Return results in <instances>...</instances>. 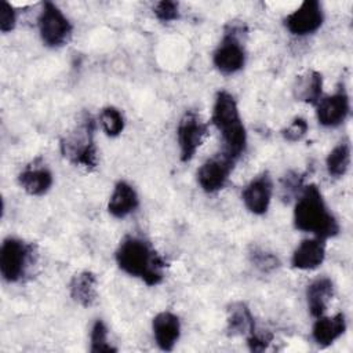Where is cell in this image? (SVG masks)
I'll return each instance as SVG.
<instances>
[{"instance_id": "9", "label": "cell", "mask_w": 353, "mask_h": 353, "mask_svg": "<svg viewBox=\"0 0 353 353\" xmlns=\"http://www.w3.org/2000/svg\"><path fill=\"white\" fill-rule=\"evenodd\" d=\"M324 21L321 4L317 0L303 1L295 11L285 17L284 25L295 36H306L316 32Z\"/></svg>"}, {"instance_id": "28", "label": "cell", "mask_w": 353, "mask_h": 353, "mask_svg": "<svg viewBox=\"0 0 353 353\" xmlns=\"http://www.w3.org/2000/svg\"><path fill=\"white\" fill-rule=\"evenodd\" d=\"M154 15L161 22L175 21L179 17V4L176 1H171V0L159 1L154 6Z\"/></svg>"}, {"instance_id": "16", "label": "cell", "mask_w": 353, "mask_h": 353, "mask_svg": "<svg viewBox=\"0 0 353 353\" xmlns=\"http://www.w3.org/2000/svg\"><path fill=\"white\" fill-rule=\"evenodd\" d=\"M139 204L135 189L125 181L116 183L108 203V211L114 218H124L134 212Z\"/></svg>"}, {"instance_id": "14", "label": "cell", "mask_w": 353, "mask_h": 353, "mask_svg": "<svg viewBox=\"0 0 353 353\" xmlns=\"http://www.w3.org/2000/svg\"><path fill=\"white\" fill-rule=\"evenodd\" d=\"M325 258V243L323 239L313 237L299 243L295 248L291 263L301 270H312L319 268Z\"/></svg>"}, {"instance_id": "30", "label": "cell", "mask_w": 353, "mask_h": 353, "mask_svg": "<svg viewBox=\"0 0 353 353\" xmlns=\"http://www.w3.org/2000/svg\"><path fill=\"white\" fill-rule=\"evenodd\" d=\"M272 339H273V335L270 332H259L255 328L247 336V343H248L250 350H252V352H262V350H265L269 346Z\"/></svg>"}, {"instance_id": "23", "label": "cell", "mask_w": 353, "mask_h": 353, "mask_svg": "<svg viewBox=\"0 0 353 353\" xmlns=\"http://www.w3.org/2000/svg\"><path fill=\"white\" fill-rule=\"evenodd\" d=\"M99 121L108 137H117L124 130V117L114 106H106L101 110Z\"/></svg>"}, {"instance_id": "25", "label": "cell", "mask_w": 353, "mask_h": 353, "mask_svg": "<svg viewBox=\"0 0 353 353\" xmlns=\"http://www.w3.org/2000/svg\"><path fill=\"white\" fill-rule=\"evenodd\" d=\"M303 186V175L298 174V172H288L283 181H281V197L283 200H290L292 197H295L296 194L299 196Z\"/></svg>"}, {"instance_id": "18", "label": "cell", "mask_w": 353, "mask_h": 353, "mask_svg": "<svg viewBox=\"0 0 353 353\" xmlns=\"http://www.w3.org/2000/svg\"><path fill=\"white\" fill-rule=\"evenodd\" d=\"M334 296V284L328 277L313 280L306 288V301L309 312L313 317H320L325 313L328 303Z\"/></svg>"}, {"instance_id": "13", "label": "cell", "mask_w": 353, "mask_h": 353, "mask_svg": "<svg viewBox=\"0 0 353 353\" xmlns=\"http://www.w3.org/2000/svg\"><path fill=\"white\" fill-rule=\"evenodd\" d=\"M153 336L161 350L170 352L174 349L181 335V324L178 316L171 312H160L152 321Z\"/></svg>"}, {"instance_id": "12", "label": "cell", "mask_w": 353, "mask_h": 353, "mask_svg": "<svg viewBox=\"0 0 353 353\" xmlns=\"http://www.w3.org/2000/svg\"><path fill=\"white\" fill-rule=\"evenodd\" d=\"M273 193V183L268 174H262L252 179L243 190L241 197L247 210L255 215L268 211Z\"/></svg>"}, {"instance_id": "7", "label": "cell", "mask_w": 353, "mask_h": 353, "mask_svg": "<svg viewBox=\"0 0 353 353\" xmlns=\"http://www.w3.org/2000/svg\"><path fill=\"white\" fill-rule=\"evenodd\" d=\"M207 135V124L200 119L196 112H186L179 120L176 128L179 156L182 161H189L194 157L197 149L201 146Z\"/></svg>"}, {"instance_id": "22", "label": "cell", "mask_w": 353, "mask_h": 353, "mask_svg": "<svg viewBox=\"0 0 353 353\" xmlns=\"http://www.w3.org/2000/svg\"><path fill=\"white\" fill-rule=\"evenodd\" d=\"M327 171L331 176H343L350 165V143L349 141L339 142L327 156Z\"/></svg>"}, {"instance_id": "19", "label": "cell", "mask_w": 353, "mask_h": 353, "mask_svg": "<svg viewBox=\"0 0 353 353\" xmlns=\"http://www.w3.org/2000/svg\"><path fill=\"white\" fill-rule=\"evenodd\" d=\"M70 296L83 307H90L97 301V276L90 270H83L73 276L69 284Z\"/></svg>"}, {"instance_id": "26", "label": "cell", "mask_w": 353, "mask_h": 353, "mask_svg": "<svg viewBox=\"0 0 353 353\" xmlns=\"http://www.w3.org/2000/svg\"><path fill=\"white\" fill-rule=\"evenodd\" d=\"M307 121L303 117H295L283 131L281 135L288 142H296L301 141L306 132H307Z\"/></svg>"}, {"instance_id": "20", "label": "cell", "mask_w": 353, "mask_h": 353, "mask_svg": "<svg viewBox=\"0 0 353 353\" xmlns=\"http://www.w3.org/2000/svg\"><path fill=\"white\" fill-rule=\"evenodd\" d=\"M294 97L296 101L316 105L323 92V76L316 70H306L299 74L294 84Z\"/></svg>"}, {"instance_id": "3", "label": "cell", "mask_w": 353, "mask_h": 353, "mask_svg": "<svg viewBox=\"0 0 353 353\" xmlns=\"http://www.w3.org/2000/svg\"><path fill=\"white\" fill-rule=\"evenodd\" d=\"M211 123L218 128L223 139V152L237 160L247 145V132L240 117L237 102L228 91H219L215 97Z\"/></svg>"}, {"instance_id": "5", "label": "cell", "mask_w": 353, "mask_h": 353, "mask_svg": "<svg viewBox=\"0 0 353 353\" xmlns=\"http://www.w3.org/2000/svg\"><path fill=\"white\" fill-rule=\"evenodd\" d=\"M37 22L40 37L47 47H61L72 34V25L69 19L51 1H46L43 4Z\"/></svg>"}, {"instance_id": "11", "label": "cell", "mask_w": 353, "mask_h": 353, "mask_svg": "<svg viewBox=\"0 0 353 353\" xmlns=\"http://www.w3.org/2000/svg\"><path fill=\"white\" fill-rule=\"evenodd\" d=\"M316 116L321 125L324 127H336L342 124L349 114V97L345 90H339L338 92L320 98L316 103Z\"/></svg>"}, {"instance_id": "21", "label": "cell", "mask_w": 353, "mask_h": 353, "mask_svg": "<svg viewBox=\"0 0 353 353\" xmlns=\"http://www.w3.org/2000/svg\"><path fill=\"white\" fill-rule=\"evenodd\" d=\"M228 332L232 336L250 335L255 330L254 317L248 306L243 302H234L228 307Z\"/></svg>"}, {"instance_id": "6", "label": "cell", "mask_w": 353, "mask_h": 353, "mask_svg": "<svg viewBox=\"0 0 353 353\" xmlns=\"http://www.w3.org/2000/svg\"><path fill=\"white\" fill-rule=\"evenodd\" d=\"M32 255V245L25 241L8 237L0 248V272L6 281L15 283L22 279L26 272Z\"/></svg>"}, {"instance_id": "29", "label": "cell", "mask_w": 353, "mask_h": 353, "mask_svg": "<svg viewBox=\"0 0 353 353\" xmlns=\"http://www.w3.org/2000/svg\"><path fill=\"white\" fill-rule=\"evenodd\" d=\"M17 15L12 6L7 1L0 3V29L1 32L7 33L15 28Z\"/></svg>"}, {"instance_id": "27", "label": "cell", "mask_w": 353, "mask_h": 353, "mask_svg": "<svg viewBox=\"0 0 353 353\" xmlns=\"http://www.w3.org/2000/svg\"><path fill=\"white\" fill-rule=\"evenodd\" d=\"M251 262L256 269L261 272H270L279 266V259L276 255L262 251V250H254L251 254Z\"/></svg>"}, {"instance_id": "2", "label": "cell", "mask_w": 353, "mask_h": 353, "mask_svg": "<svg viewBox=\"0 0 353 353\" xmlns=\"http://www.w3.org/2000/svg\"><path fill=\"white\" fill-rule=\"evenodd\" d=\"M294 225L298 230L313 233L314 237L323 240L338 234L339 225L314 183L306 186L298 196L294 208Z\"/></svg>"}, {"instance_id": "17", "label": "cell", "mask_w": 353, "mask_h": 353, "mask_svg": "<svg viewBox=\"0 0 353 353\" xmlns=\"http://www.w3.org/2000/svg\"><path fill=\"white\" fill-rule=\"evenodd\" d=\"M52 181L54 179L51 171L43 164L28 165L18 175V182L21 188L32 196H41L47 193L52 185Z\"/></svg>"}, {"instance_id": "10", "label": "cell", "mask_w": 353, "mask_h": 353, "mask_svg": "<svg viewBox=\"0 0 353 353\" xmlns=\"http://www.w3.org/2000/svg\"><path fill=\"white\" fill-rule=\"evenodd\" d=\"M212 62L223 74H233L243 69L245 63V51L236 37L234 29H232V32H226L222 41L214 51Z\"/></svg>"}, {"instance_id": "4", "label": "cell", "mask_w": 353, "mask_h": 353, "mask_svg": "<svg viewBox=\"0 0 353 353\" xmlns=\"http://www.w3.org/2000/svg\"><path fill=\"white\" fill-rule=\"evenodd\" d=\"M61 152L70 163L87 170L97 167V148L94 143V119L84 113L79 124L61 141Z\"/></svg>"}, {"instance_id": "8", "label": "cell", "mask_w": 353, "mask_h": 353, "mask_svg": "<svg viewBox=\"0 0 353 353\" xmlns=\"http://www.w3.org/2000/svg\"><path fill=\"white\" fill-rule=\"evenodd\" d=\"M234 163L236 160L228 156L225 152L205 160L197 170V182L200 188L207 193L221 190L225 186Z\"/></svg>"}, {"instance_id": "24", "label": "cell", "mask_w": 353, "mask_h": 353, "mask_svg": "<svg viewBox=\"0 0 353 353\" xmlns=\"http://www.w3.org/2000/svg\"><path fill=\"white\" fill-rule=\"evenodd\" d=\"M90 350L92 353H101V352H116V347H113L108 342V328L102 320H97L91 328V347Z\"/></svg>"}, {"instance_id": "15", "label": "cell", "mask_w": 353, "mask_h": 353, "mask_svg": "<svg viewBox=\"0 0 353 353\" xmlns=\"http://www.w3.org/2000/svg\"><path fill=\"white\" fill-rule=\"evenodd\" d=\"M346 330V320L343 313H336L332 317L320 316L313 324L312 338L320 347H327L334 343Z\"/></svg>"}, {"instance_id": "1", "label": "cell", "mask_w": 353, "mask_h": 353, "mask_svg": "<svg viewBox=\"0 0 353 353\" xmlns=\"http://www.w3.org/2000/svg\"><path fill=\"white\" fill-rule=\"evenodd\" d=\"M119 268L148 285H157L164 279V259L152 244L137 236L124 237L116 250Z\"/></svg>"}]
</instances>
